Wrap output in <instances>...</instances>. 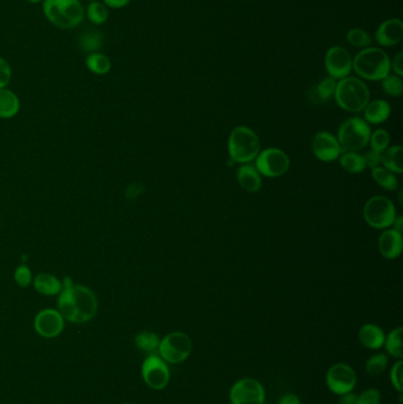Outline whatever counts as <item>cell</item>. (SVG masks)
<instances>
[{"label":"cell","mask_w":403,"mask_h":404,"mask_svg":"<svg viewBox=\"0 0 403 404\" xmlns=\"http://www.w3.org/2000/svg\"><path fill=\"white\" fill-rule=\"evenodd\" d=\"M63 289L58 294L57 310L65 321L84 324L94 319L99 311V299L95 292L85 285L75 284L69 277L64 278Z\"/></svg>","instance_id":"cell-1"},{"label":"cell","mask_w":403,"mask_h":404,"mask_svg":"<svg viewBox=\"0 0 403 404\" xmlns=\"http://www.w3.org/2000/svg\"><path fill=\"white\" fill-rule=\"evenodd\" d=\"M42 10L49 23L60 30H74L85 19L81 0H43Z\"/></svg>","instance_id":"cell-2"},{"label":"cell","mask_w":403,"mask_h":404,"mask_svg":"<svg viewBox=\"0 0 403 404\" xmlns=\"http://www.w3.org/2000/svg\"><path fill=\"white\" fill-rule=\"evenodd\" d=\"M352 70L363 80L382 81L390 72V60L382 49L369 47L355 56Z\"/></svg>","instance_id":"cell-3"},{"label":"cell","mask_w":403,"mask_h":404,"mask_svg":"<svg viewBox=\"0 0 403 404\" xmlns=\"http://www.w3.org/2000/svg\"><path fill=\"white\" fill-rule=\"evenodd\" d=\"M334 96L340 109L348 112L363 111L370 101V92L367 84L356 77H345L340 80Z\"/></svg>","instance_id":"cell-4"},{"label":"cell","mask_w":403,"mask_h":404,"mask_svg":"<svg viewBox=\"0 0 403 404\" xmlns=\"http://www.w3.org/2000/svg\"><path fill=\"white\" fill-rule=\"evenodd\" d=\"M227 147L231 160L244 165L253 161L261 153V140L251 128L239 126L231 131Z\"/></svg>","instance_id":"cell-5"},{"label":"cell","mask_w":403,"mask_h":404,"mask_svg":"<svg viewBox=\"0 0 403 404\" xmlns=\"http://www.w3.org/2000/svg\"><path fill=\"white\" fill-rule=\"evenodd\" d=\"M370 128L363 119L350 117L345 119L337 133V140L343 151H360L367 147L370 140Z\"/></svg>","instance_id":"cell-6"},{"label":"cell","mask_w":403,"mask_h":404,"mask_svg":"<svg viewBox=\"0 0 403 404\" xmlns=\"http://www.w3.org/2000/svg\"><path fill=\"white\" fill-rule=\"evenodd\" d=\"M363 218L372 228L384 230L393 226L395 221L396 208L390 199L387 196H372L364 205Z\"/></svg>","instance_id":"cell-7"},{"label":"cell","mask_w":403,"mask_h":404,"mask_svg":"<svg viewBox=\"0 0 403 404\" xmlns=\"http://www.w3.org/2000/svg\"><path fill=\"white\" fill-rule=\"evenodd\" d=\"M192 339L181 331L170 333L163 337L158 345V356L170 364H180L186 361L192 353Z\"/></svg>","instance_id":"cell-8"},{"label":"cell","mask_w":403,"mask_h":404,"mask_svg":"<svg viewBox=\"0 0 403 404\" xmlns=\"http://www.w3.org/2000/svg\"><path fill=\"white\" fill-rule=\"evenodd\" d=\"M256 168L266 178H279L290 168V158L278 148H268L256 158Z\"/></svg>","instance_id":"cell-9"},{"label":"cell","mask_w":403,"mask_h":404,"mask_svg":"<svg viewBox=\"0 0 403 404\" xmlns=\"http://www.w3.org/2000/svg\"><path fill=\"white\" fill-rule=\"evenodd\" d=\"M143 380L153 390L166 388L170 380V371L166 362L158 353L148 355L141 367Z\"/></svg>","instance_id":"cell-10"},{"label":"cell","mask_w":403,"mask_h":404,"mask_svg":"<svg viewBox=\"0 0 403 404\" xmlns=\"http://www.w3.org/2000/svg\"><path fill=\"white\" fill-rule=\"evenodd\" d=\"M265 389L261 382L254 378H241L229 390V401L232 404H265Z\"/></svg>","instance_id":"cell-11"},{"label":"cell","mask_w":403,"mask_h":404,"mask_svg":"<svg viewBox=\"0 0 403 404\" xmlns=\"http://www.w3.org/2000/svg\"><path fill=\"white\" fill-rule=\"evenodd\" d=\"M325 383L329 390L337 396L352 392L357 383L355 370L345 363H337L329 369Z\"/></svg>","instance_id":"cell-12"},{"label":"cell","mask_w":403,"mask_h":404,"mask_svg":"<svg viewBox=\"0 0 403 404\" xmlns=\"http://www.w3.org/2000/svg\"><path fill=\"white\" fill-rule=\"evenodd\" d=\"M65 319L57 309L40 310L33 319V329L43 338H56L63 333Z\"/></svg>","instance_id":"cell-13"},{"label":"cell","mask_w":403,"mask_h":404,"mask_svg":"<svg viewBox=\"0 0 403 404\" xmlns=\"http://www.w3.org/2000/svg\"><path fill=\"white\" fill-rule=\"evenodd\" d=\"M325 70L335 80H343L352 71V57L347 49L331 47L325 53Z\"/></svg>","instance_id":"cell-14"},{"label":"cell","mask_w":403,"mask_h":404,"mask_svg":"<svg viewBox=\"0 0 403 404\" xmlns=\"http://www.w3.org/2000/svg\"><path fill=\"white\" fill-rule=\"evenodd\" d=\"M313 154L317 159L323 162H331L340 159L343 153L340 148L338 140L328 131H320L315 135L313 140Z\"/></svg>","instance_id":"cell-15"},{"label":"cell","mask_w":403,"mask_h":404,"mask_svg":"<svg viewBox=\"0 0 403 404\" xmlns=\"http://www.w3.org/2000/svg\"><path fill=\"white\" fill-rule=\"evenodd\" d=\"M375 40L381 47L393 48L403 40V23L399 18L384 20L376 30Z\"/></svg>","instance_id":"cell-16"},{"label":"cell","mask_w":403,"mask_h":404,"mask_svg":"<svg viewBox=\"0 0 403 404\" xmlns=\"http://www.w3.org/2000/svg\"><path fill=\"white\" fill-rule=\"evenodd\" d=\"M402 234L393 230H386L382 232L379 238V251L382 257L389 260L396 259L402 253Z\"/></svg>","instance_id":"cell-17"},{"label":"cell","mask_w":403,"mask_h":404,"mask_svg":"<svg viewBox=\"0 0 403 404\" xmlns=\"http://www.w3.org/2000/svg\"><path fill=\"white\" fill-rule=\"evenodd\" d=\"M237 180L241 188L249 193H257L263 183L257 168L249 163H244L238 168Z\"/></svg>","instance_id":"cell-18"},{"label":"cell","mask_w":403,"mask_h":404,"mask_svg":"<svg viewBox=\"0 0 403 404\" xmlns=\"http://www.w3.org/2000/svg\"><path fill=\"white\" fill-rule=\"evenodd\" d=\"M32 285L38 294L48 296V297L58 296L60 291L63 289L62 280L56 277L55 274L48 273V272L36 274L32 280Z\"/></svg>","instance_id":"cell-19"},{"label":"cell","mask_w":403,"mask_h":404,"mask_svg":"<svg viewBox=\"0 0 403 404\" xmlns=\"http://www.w3.org/2000/svg\"><path fill=\"white\" fill-rule=\"evenodd\" d=\"M359 339L364 348L369 350H379L384 348L386 333L377 325L364 324L359 331Z\"/></svg>","instance_id":"cell-20"},{"label":"cell","mask_w":403,"mask_h":404,"mask_svg":"<svg viewBox=\"0 0 403 404\" xmlns=\"http://www.w3.org/2000/svg\"><path fill=\"white\" fill-rule=\"evenodd\" d=\"M390 104L384 99H375L364 108V121L370 124H381L390 116Z\"/></svg>","instance_id":"cell-21"},{"label":"cell","mask_w":403,"mask_h":404,"mask_svg":"<svg viewBox=\"0 0 403 404\" xmlns=\"http://www.w3.org/2000/svg\"><path fill=\"white\" fill-rule=\"evenodd\" d=\"M19 111L20 99L16 92L8 87L0 89V119H13Z\"/></svg>","instance_id":"cell-22"},{"label":"cell","mask_w":403,"mask_h":404,"mask_svg":"<svg viewBox=\"0 0 403 404\" xmlns=\"http://www.w3.org/2000/svg\"><path fill=\"white\" fill-rule=\"evenodd\" d=\"M104 44V36L99 30H87L79 35V48L84 53L101 51Z\"/></svg>","instance_id":"cell-23"},{"label":"cell","mask_w":403,"mask_h":404,"mask_svg":"<svg viewBox=\"0 0 403 404\" xmlns=\"http://www.w3.org/2000/svg\"><path fill=\"white\" fill-rule=\"evenodd\" d=\"M84 63L91 74L97 76L108 75L113 67L110 58L101 51L92 52V53L87 55Z\"/></svg>","instance_id":"cell-24"},{"label":"cell","mask_w":403,"mask_h":404,"mask_svg":"<svg viewBox=\"0 0 403 404\" xmlns=\"http://www.w3.org/2000/svg\"><path fill=\"white\" fill-rule=\"evenodd\" d=\"M403 149L401 146H393L388 147L386 151L381 154V163L384 168L395 174H401L403 171L402 161Z\"/></svg>","instance_id":"cell-25"},{"label":"cell","mask_w":403,"mask_h":404,"mask_svg":"<svg viewBox=\"0 0 403 404\" xmlns=\"http://www.w3.org/2000/svg\"><path fill=\"white\" fill-rule=\"evenodd\" d=\"M161 338L158 333L153 331H142L135 336L134 343L136 348L147 353V355H153L158 353V345H160Z\"/></svg>","instance_id":"cell-26"},{"label":"cell","mask_w":403,"mask_h":404,"mask_svg":"<svg viewBox=\"0 0 403 404\" xmlns=\"http://www.w3.org/2000/svg\"><path fill=\"white\" fill-rule=\"evenodd\" d=\"M85 18H87L91 24L95 26H101L106 24L109 18V8L103 4L102 0H95L88 3L85 8Z\"/></svg>","instance_id":"cell-27"},{"label":"cell","mask_w":403,"mask_h":404,"mask_svg":"<svg viewBox=\"0 0 403 404\" xmlns=\"http://www.w3.org/2000/svg\"><path fill=\"white\" fill-rule=\"evenodd\" d=\"M340 165L344 171L350 174H360L367 168L363 155L356 151H343L340 156Z\"/></svg>","instance_id":"cell-28"},{"label":"cell","mask_w":403,"mask_h":404,"mask_svg":"<svg viewBox=\"0 0 403 404\" xmlns=\"http://www.w3.org/2000/svg\"><path fill=\"white\" fill-rule=\"evenodd\" d=\"M402 333L403 329L400 326V328L391 330L384 339V346H386L388 355H390L391 357L397 358V360H402L403 357Z\"/></svg>","instance_id":"cell-29"},{"label":"cell","mask_w":403,"mask_h":404,"mask_svg":"<svg viewBox=\"0 0 403 404\" xmlns=\"http://www.w3.org/2000/svg\"><path fill=\"white\" fill-rule=\"evenodd\" d=\"M372 176L379 186L387 190H396L399 187V181L394 173L386 169L384 167H375L372 169Z\"/></svg>","instance_id":"cell-30"},{"label":"cell","mask_w":403,"mask_h":404,"mask_svg":"<svg viewBox=\"0 0 403 404\" xmlns=\"http://www.w3.org/2000/svg\"><path fill=\"white\" fill-rule=\"evenodd\" d=\"M389 358L386 353H376L365 362V373L368 376L379 377L386 371Z\"/></svg>","instance_id":"cell-31"},{"label":"cell","mask_w":403,"mask_h":404,"mask_svg":"<svg viewBox=\"0 0 403 404\" xmlns=\"http://www.w3.org/2000/svg\"><path fill=\"white\" fill-rule=\"evenodd\" d=\"M347 40L352 47L359 49L369 48L372 43V37L362 28H354L347 33Z\"/></svg>","instance_id":"cell-32"},{"label":"cell","mask_w":403,"mask_h":404,"mask_svg":"<svg viewBox=\"0 0 403 404\" xmlns=\"http://www.w3.org/2000/svg\"><path fill=\"white\" fill-rule=\"evenodd\" d=\"M381 85L386 94L393 97H399L402 95L403 92V82L402 78L397 75L386 76L384 80L381 81Z\"/></svg>","instance_id":"cell-33"},{"label":"cell","mask_w":403,"mask_h":404,"mask_svg":"<svg viewBox=\"0 0 403 404\" xmlns=\"http://www.w3.org/2000/svg\"><path fill=\"white\" fill-rule=\"evenodd\" d=\"M369 143L372 146V151H377V153L382 154L389 147V143H390L389 133L387 131H384V129H377L370 135Z\"/></svg>","instance_id":"cell-34"},{"label":"cell","mask_w":403,"mask_h":404,"mask_svg":"<svg viewBox=\"0 0 403 404\" xmlns=\"http://www.w3.org/2000/svg\"><path fill=\"white\" fill-rule=\"evenodd\" d=\"M13 279H15L17 285L23 287V289H26V287H28L32 284L33 274H32V271L30 269V267L23 264V265H19L15 269Z\"/></svg>","instance_id":"cell-35"},{"label":"cell","mask_w":403,"mask_h":404,"mask_svg":"<svg viewBox=\"0 0 403 404\" xmlns=\"http://www.w3.org/2000/svg\"><path fill=\"white\" fill-rule=\"evenodd\" d=\"M336 80L332 78L330 76L320 81L318 85H317V94L320 96V99H323V101L331 99L334 94H335V90H336Z\"/></svg>","instance_id":"cell-36"},{"label":"cell","mask_w":403,"mask_h":404,"mask_svg":"<svg viewBox=\"0 0 403 404\" xmlns=\"http://www.w3.org/2000/svg\"><path fill=\"white\" fill-rule=\"evenodd\" d=\"M402 369V360H399V361L396 362L395 364L391 367L390 370L391 385H393V388L395 389L396 392H400V394H402L403 392Z\"/></svg>","instance_id":"cell-37"},{"label":"cell","mask_w":403,"mask_h":404,"mask_svg":"<svg viewBox=\"0 0 403 404\" xmlns=\"http://www.w3.org/2000/svg\"><path fill=\"white\" fill-rule=\"evenodd\" d=\"M381 403V394L377 389L370 388L357 395L356 404H379Z\"/></svg>","instance_id":"cell-38"},{"label":"cell","mask_w":403,"mask_h":404,"mask_svg":"<svg viewBox=\"0 0 403 404\" xmlns=\"http://www.w3.org/2000/svg\"><path fill=\"white\" fill-rule=\"evenodd\" d=\"M13 80V67L8 60L0 57V89L8 87Z\"/></svg>","instance_id":"cell-39"},{"label":"cell","mask_w":403,"mask_h":404,"mask_svg":"<svg viewBox=\"0 0 403 404\" xmlns=\"http://www.w3.org/2000/svg\"><path fill=\"white\" fill-rule=\"evenodd\" d=\"M364 162L365 167H369L370 169L379 167L381 163V153L377 151H369L363 155Z\"/></svg>","instance_id":"cell-40"},{"label":"cell","mask_w":403,"mask_h":404,"mask_svg":"<svg viewBox=\"0 0 403 404\" xmlns=\"http://www.w3.org/2000/svg\"><path fill=\"white\" fill-rule=\"evenodd\" d=\"M390 70L394 71L395 75L402 77L403 76V52H399L395 56V58L390 62Z\"/></svg>","instance_id":"cell-41"},{"label":"cell","mask_w":403,"mask_h":404,"mask_svg":"<svg viewBox=\"0 0 403 404\" xmlns=\"http://www.w3.org/2000/svg\"><path fill=\"white\" fill-rule=\"evenodd\" d=\"M103 4L106 5L109 10H119V8H126V5L131 4V0H102Z\"/></svg>","instance_id":"cell-42"},{"label":"cell","mask_w":403,"mask_h":404,"mask_svg":"<svg viewBox=\"0 0 403 404\" xmlns=\"http://www.w3.org/2000/svg\"><path fill=\"white\" fill-rule=\"evenodd\" d=\"M278 404H302V402L296 394H285L281 397Z\"/></svg>","instance_id":"cell-43"},{"label":"cell","mask_w":403,"mask_h":404,"mask_svg":"<svg viewBox=\"0 0 403 404\" xmlns=\"http://www.w3.org/2000/svg\"><path fill=\"white\" fill-rule=\"evenodd\" d=\"M356 398H357V395L352 394V392L344 394L340 396V404H356Z\"/></svg>","instance_id":"cell-44"},{"label":"cell","mask_w":403,"mask_h":404,"mask_svg":"<svg viewBox=\"0 0 403 404\" xmlns=\"http://www.w3.org/2000/svg\"><path fill=\"white\" fill-rule=\"evenodd\" d=\"M394 230L399 233L402 234L403 232V218L402 217H396L395 221H394Z\"/></svg>","instance_id":"cell-45"},{"label":"cell","mask_w":403,"mask_h":404,"mask_svg":"<svg viewBox=\"0 0 403 404\" xmlns=\"http://www.w3.org/2000/svg\"><path fill=\"white\" fill-rule=\"evenodd\" d=\"M30 4H42L43 0H26Z\"/></svg>","instance_id":"cell-46"},{"label":"cell","mask_w":403,"mask_h":404,"mask_svg":"<svg viewBox=\"0 0 403 404\" xmlns=\"http://www.w3.org/2000/svg\"><path fill=\"white\" fill-rule=\"evenodd\" d=\"M85 1H88V3H90V1H95V0H85Z\"/></svg>","instance_id":"cell-47"},{"label":"cell","mask_w":403,"mask_h":404,"mask_svg":"<svg viewBox=\"0 0 403 404\" xmlns=\"http://www.w3.org/2000/svg\"><path fill=\"white\" fill-rule=\"evenodd\" d=\"M122 404H131V403H122Z\"/></svg>","instance_id":"cell-48"}]
</instances>
